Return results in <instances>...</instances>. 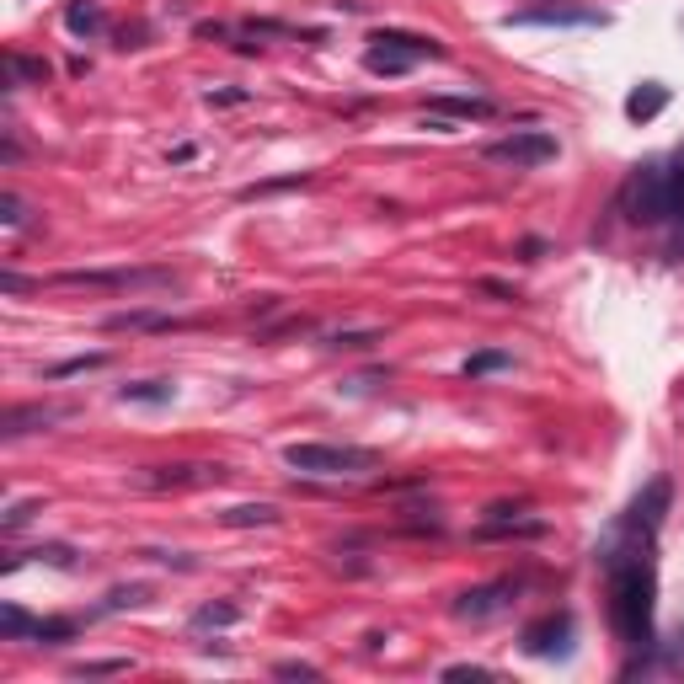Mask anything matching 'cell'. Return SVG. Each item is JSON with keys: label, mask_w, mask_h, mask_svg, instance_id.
<instances>
[{"label": "cell", "mask_w": 684, "mask_h": 684, "mask_svg": "<svg viewBox=\"0 0 684 684\" xmlns=\"http://www.w3.org/2000/svg\"><path fill=\"white\" fill-rule=\"evenodd\" d=\"M171 396H177V385H171V380H134V385H118V401H129V407H166Z\"/></svg>", "instance_id": "2e32d148"}, {"label": "cell", "mask_w": 684, "mask_h": 684, "mask_svg": "<svg viewBox=\"0 0 684 684\" xmlns=\"http://www.w3.org/2000/svg\"><path fill=\"white\" fill-rule=\"evenodd\" d=\"M102 364H107V353H86V359H65V364L43 369V380H70V375H86V369H102Z\"/></svg>", "instance_id": "4316f807"}, {"label": "cell", "mask_w": 684, "mask_h": 684, "mask_svg": "<svg viewBox=\"0 0 684 684\" xmlns=\"http://www.w3.org/2000/svg\"><path fill=\"white\" fill-rule=\"evenodd\" d=\"M49 81V59H27L11 49L6 54V91H17V86H43Z\"/></svg>", "instance_id": "9a60e30c"}, {"label": "cell", "mask_w": 684, "mask_h": 684, "mask_svg": "<svg viewBox=\"0 0 684 684\" xmlns=\"http://www.w3.org/2000/svg\"><path fill=\"white\" fill-rule=\"evenodd\" d=\"M0 220H6L11 230L27 225V209H22V198H17V193H0Z\"/></svg>", "instance_id": "f1b7e54d"}, {"label": "cell", "mask_w": 684, "mask_h": 684, "mask_svg": "<svg viewBox=\"0 0 684 684\" xmlns=\"http://www.w3.org/2000/svg\"><path fill=\"white\" fill-rule=\"evenodd\" d=\"M150 599V588L145 583H129V588H113V594L102 599V610L97 615H113V610H139V604Z\"/></svg>", "instance_id": "cb8c5ba5"}, {"label": "cell", "mask_w": 684, "mask_h": 684, "mask_svg": "<svg viewBox=\"0 0 684 684\" xmlns=\"http://www.w3.org/2000/svg\"><path fill=\"white\" fill-rule=\"evenodd\" d=\"M476 535L481 540H513V535H519V540H540V535H546V519H513V513H503V519H487Z\"/></svg>", "instance_id": "4fadbf2b"}, {"label": "cell", "mask_w": 684, "mask_h": 684, "mask_svg": "<svg viewBox=\"0 0 684 684\" xmlns=\"http://www.w3.org/2000/svg\"><path fill=\"white\" fill-rule=\"evenodd\" d=\"M220 519L230 530H252V524H278V508L273 503H241V508H225Z\"/></svg>", "instance_id": "ffe728a7"}, {"label": "cell", "mask_w": 684, "mask_h": 684, "mask_svg": "<svg viewBox=\"0 0 684 684\" xmlns=\"http://www.w3.org/2000/svg\"><path fill=\"white\" fill-rule=\"evenodd\" d=\"M273 674H278V679H321V668H316V663H278Z\"/></svg>", "instance_id": "f546056e"}, {"label": "cell", "mask_w": 684, "mask_h": 684, "mask_svg": "<svg viewBox=\"0 0 684 684\" xmlns=\"http://www.w3.org/2000/svg\"><path fill=\"white\" fill-rule=\"evenodd\" d=\"M610 572V626L626 647H652V594H658V578H652L647 556H620V562L604 567Z\"/></svg>", "instance_id": "6da1fadb"}, {"label": "cell", "mask_w": 684, "mask_h": 684, "mask_svg": "<svg viewBox=\"0 0 684 684\" xmlns=\"http://www.w3.org/2000/svg\"><path fill=\"white\" fill-rule=\"evenodd\" d=\"M375 342H385V332H332V337H326V348H337V353H364V348H375Z\"/></svg>", "instance_id": "484cf974"}, {"label": "cell", "mask_w": 684, "mask_h": 684, "mask_svg": "<svg viewBox=\"0 0 684 684\" xmlns=\"http://www.w3.org/2000/svg\"><path fill=\"white\" fill-rule=\"evenodd\" d=\"M412 65H423V54L401 49V43H375V49L364 54V70L369 75H407Z\"/></svg>", "instance_id": "30bf717a"}, {"label": "cell", "mask_w": 684, "mask_h": 684, "mask_svg": "<svg viewBox=\"0 0 684 684\" xmlns=\"http://www.w3.org/2000/svg\"><path fill=\"white\" fill-rule=\"evenodd\" d=\"M508 27H604V11H572V6H530L513 11Z\"/></svg>", "instance_id": "52a82bcc"}, {"label": "cell", "mask_w": 684, "mask_h": 684, "mask_svg": "<svg viewBox=\"0 0 684 684\" xmlns=\"http://www.w3.org/2000/svg\"><path fill=\"white\" fill-rule=\"evenodd\" d=\"M0 284H6V294H22V289H27V278L6 268V273H0Z\"/></svg>", "instance_id": "836d02e7"}, {"label": "cell", "mask_w": 684, "mask_h": 684, "mask_svg": "<svg viewBox=\"0 0 684 684\" xmlns=\"http://www.w3.org/2000/svg\"><path fill=\"white\" fill-rule=\"evenodd\" d=\"M519 588H524L519 578H497V583L465 588V594H460L455 604H449V615H455V620H487V615H497V610H508Z\"/></svg>", "instance_id": "8992f818"}, {"label": "cell", "mask_w": 684, "mask_h": 684, "mask_svg": "<svg viewBox=\"0 0 684 684\" xmlns=\"http://www.w3.org/2000/svg\"><path fill=\"white\" fill-rule=\"evenodd\" d=\"M428 113H444V118H492L497 102H487V97H433Z\"/></svg>", "instance_id": "ac0fdd59"}, {"label": "cell", "mask_w": 684, "mask_h": 684, "mask_svg": "<svg viewBox=\"0 0 684 684\" xmlns=\"http://www.w3.org/2000/svg\"><path fill=\"white\" fill-rule=\"evenodd\" d=\"M75 620H33V642H43V647H65V642H75Z\"/></svg>", "instance_id": "603a6c76"}, {"label": "cell", "mask_w": 684, "mask_h": 684, "mask_svg": "<svg viewBox=\"0 0 684 684\" xmlns=\"http://www.w3.org/2000/svg\"><path fill=\"white\" fill-rule=\"evenodd\" d=\"M444 679H492V668H481V663H449Z\"/></svg>", "instance_id": "4dcf8cb0"}, {"label": "cell", "mask_w": 684, "mask_h": 684, "mask_svg": "<svg viewBox=\"0 0 684 684\" xmlns=\"http://www.w3.org/2000/svg\"><path fill=\"white\" fill-rule=\"evenodd\" d=\"M65 27H70V38H97L102 27H107V11L97 6V0H70V6H65Z\"/></svg>", "instance_id": "5bb4252c"}, {"label": "cell", "mask_w": 684, "mask_h": 684, "mask_svg": "<svg viewBox=\"0 0 684 684\" xmlns=\"http://www.w3.org/2000/svg\"><path fill=\"white\" fill-rule=\"evenodd\" d=\"M54 289H107V294H161L177 289L171 268H70L49 278Z\"/></svg>", "instance_id": "7a4b0ae2"}, {"label": "cell", "mask_w": 684, "mask_h": 684, "mask_svg": "<svg viewBox=\"0 0 684 684\" xmlns=\"http://www.w3.org/2000/svg\"><path fill=\"white\" fill-rule=\"evenodd\" d=\"M663 107H668V86L663 81H647V86H636L631 97H626V118L647 123V118H658Z\"/></svg>", "instance_id": "e0dca14e"}, {"label": "cell", "mask_w": 684, "mask_h": 684, "mask_svg": "<svg viewBox=\"0 0 684 684\" xmlns=\"http://www.w3.org/2000/svg\"><path fill=\"white\" fill-rule=\"evenodd\" d=\"M497 369H513V353H503V348H481V353H471V359H465V375H471V380L497 375Z\"/></svg>", "instance_id": "7402d4cb"}, {"label": "cell", "mask_w": 684, "mask_h": 684, "mask_svg": "<svg viewBox=\"0 0 684 684\" xmlns=\"http://www.w3.org/2000/svg\"><path fill=\"white\" fill-rule=\"evenodd\" d=\"M310 171H289V177H268V182H252V188H241V198L252 204V198H273V193H289V188H305Z\"/></svg>", "instance_id": "44dd1931"}, {"label": "cell", "mask_w": 684, "mask_h": 684, "mask_svg": "<svg viewBox=\"0 0 684 684\" xmlns=\"http://www.w3.org/2000/svg\"><path fill=\"white\" fill-rule=\"evenodd\" d=\"M241 620V604L236 599H214V604H198L193 610V631H225Z\"/></svg>", "instance_id": "d6986e66"}, {"label": "cell", "mask_w": 684, "mask_h": 684, "mask_svg": "<svg viewBox=\"0 0 684 684\" xmlns=\"http://www.w3.org/2000/svg\"><path fill=\"white\" fill-rule=\"evenodd\" d=\"M236 102H246V91H241V86H230V91H209V107H236Z\"/></svg>", "instance_id": "d6a6232c"}, {"label": "cell", "mask_w": 684, "mask_h": 684, "mask_svg": "<svg viewBox=\"0 0 684 684\" xmlns=\"http://www.w3.org/2000/svg\"><path fill=\"white\" fill-rule=\"evenodd\" d=\"M487 161L497 166H513V171H530V166H546L556 161V139L546 129H519V134H503V139H492L487 150Z\"/></svg>", "instance_id": "5b68a950"}, {"label": "cell", "mask_w": 684, "mask_h": 684, "mask_svg": "<svg viewBox=\"0 0 684 684\" xmlns=\"http://www.w3.org/2000/svg\"><path fill=\"white\" fill-rule=\"evenodd\" d=\"M220 481L225 471L220 465H150L145 476H139V487H198V481Z\"/></svg>", "instance_id": "9c48e42d"}, {"label": "cell", "mask_w": 684, "mask_h": 684, "mask_svg": "<svg viewBox=\"0 0 684 684\" xmlns=\"http://www.w3.org/2000/svg\"><path fill=\"white\" fill-rule=\"evenodd\" d=\"M102 326L107 332H171V326H182V321L161 316V310H113Z\"/></svg>", "instance_id": "7c38bea8"}, {"label": "cell", "mask_w": 684, "mask_h": 684, "mask_svg": "<svg viewBox=\"0 0 684 684\" xmlns=\"http://www.w3.org/2000/svg\"><path fill=\"white\" fill-rule=\"evenodd\" d=\"M0 636H6V642H22V636H33V615L17 610V604H0Z\"/></svg>", "instance_id": "d4e9b609"}, {"label": "cell", "mask_w": 684, "mask_h": 684, "mask_svg": "<svg viewBox=\"0 0 684 684\" xmlns=\"http://www.w3.org/2000/svg\"><path fill=\"white\" fill-rule=\"evenodd\" d=\"M65 417H70V407H17V412H6V439H22L33 428H54Z\"/></svg>", "instance_id": "8fae6325"}, {"label": "cell", "mask_w": 684, "mask_h": 684, "mask_svg": "<svg viewBox=\"0 0 684 684\" xmlns=\"http://www.w3.org/2000/svg\"><path fill=\"white\" fill-rule=\"evenodd\" d=\"M572 636V615H546L535 620V626H524V652L530 658H551V652H562Z\"/></svg>", "instance_id": "ba28073f"}, {"label": "cell", "mask_w": 684, "mask_h": 684, "mask_svg": "<svg viewBox=\"0 0 684 684\" xmlns=\"http://www.w3.org/2000/svg\"><path fill=\"white\" fill-rule=\"evenodd\" d=\"M129 668H134L129 658H102V663H75L70 674L75 679H107V674H129Z\"/></svg>", "instance_id": "83f0119b"}, {"label": "cell", "mask_w": 684, "mask_h": 684, "mask_svg": "<svg viewBox=\"0 0 684 684\" xmlns=\"http://www.w3.org/2000/svg\"><path fill=\"white\" fill-rule=\"evenodd\" d=\"M284 465L300 476H364L380 465V455L375 449H359V444H289Z\"/></svg>", "instance_id": "277c9868"}, {"label": "cell", "mask_w": 684, "mask_h": 684, "mask_svg": "<svg viewBox=\"0 0 684 684\" xmlns=\"http://www.w3.org/2000/svg\"><path fill=\"white\" fill-rule=\"evenodd\" d=\"M33 513H38V503H11V513H6V535H11V530H22V524L33 519Z\"/></svg>", "instance_id": "1f68e13d"}, {"label": "cell", "mask_w": 684, "mask_h": 684, "mask_svg": "<svg viewBox=\"0 0 684 684\" xmlns=\"http://www.w3.org/2000/svg\"><path fill=\"white\" fill-rule=\"evenodd\" d=\"M620 214L631 225H668L674 220V193H668V166H636L620 182Z\"/></svg>", "instance_id": "3957f363"}]
</instances>
